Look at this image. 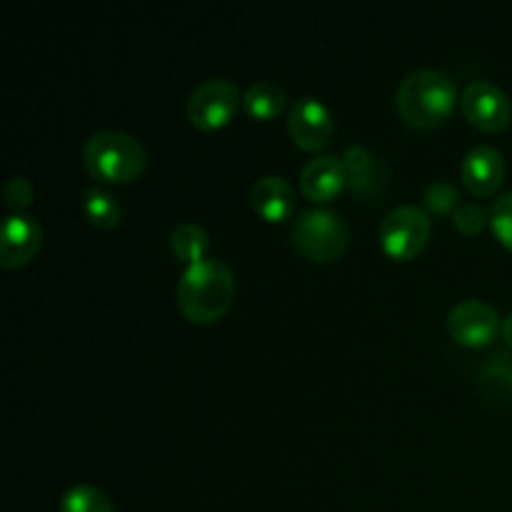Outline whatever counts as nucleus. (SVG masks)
Instances as JSON below:
<instances>
[{"instance_id":"nucleus-1","label":"nucleus","mask_w":512,"mask_h":512,"mask_svg":"<svg viewBox=\"0 0 512 512\" xmlns=\"http://www.w3.org/2000/svg\"><path fill=\"white\" fill-rule=\"evenodd\" d=\"M175 298H178L180 313L190 323H215L233 305L235 278L223 260L203 258L183 270Z\"/></svg>"},{"instance_id":"nucleus-2","label":"nucleus","mask_w":512,"mask_h":512,"mask_svg":"<svg viewBox=\"0 0 512 512\" xmlns=\"http://www.w3.org/2000/svg\"><path fill=\"white\" fill-rule=\"evenodd\" d=\"M458 103V85L438 68H415L400 80L395 105L400 118L413 128H435L453 115Z\"/></svg>"},{"instance_id":"nucleus-3","label":"nucleus","mask_w":512,"mask_h":512,"mask_svg":"<svg viewBox=\"0 0 512 512\" xmlns=\"http://www.w3.org/2000/svg\"><path fill=\"white\" fill-rule=\"evenodd\" d=\"M145 145L128 130H98L83 145V163L100 183L123 185L145 170Z\"/></svg>"},{"instance_id":"nucleus-4","label":"nucleus","mask_w":512,"mask_h":512,"mask_svg":"<svg viewBox=\"0 0 512 512\" xmlns=\"http://www.w3.org/2000/svg\"><path fill=\"white\" fill-rule=\"evenodd\" d=\"M350 230L343 215L328 208H310L298 213L293 223V243L313 263H330L348 248Z\"/></svg>"},{"instance_id":"nucleus-5","label":"nucleus","mask_w":512,"mask_h":512,"mask_svg":"<svg viewBox=\"0 0 512 512\" xmlns=\"http://www.w3.org/2000/svg\"><path fill=\"white\" fill-rule=\"evenodd\" d=\"M430 230L428 210L420 205H398L385 215L378 238L390 258L410 260L428 245Z\"/></svg>"},{"instance_id":"nucleus-6","label":"nucleus","mask_w":512,"mask_h":512,"mask_svg":"<svg viewBox=\"0 0 512 512\" xmlns=\"http://www.w3.org/2000/svg\"><path fill=\"white\" fill-rule=\"evenodd\" d=\"M238 105L240 90L233 80L210 78L190 93L185 110H188V120L195 128L215 130L233 120V115L238 113Z\"/></svg>"},{"instance_id":"nucleus-7","label":"nucleus","mask_w":512,"mask_h":512,"mask_svg":"<svg viewBox=\"0 0 512 512\" xmlns=\"http://www.w3.org/2000/svg\"><path fill=\"white\" fill-rule=\"evenodd\" d=\"M460 110L473 128L500 133L512 120L510 95L490 80H473L460 93Z\"/></svg>"},{"instance_id":"nucleus-8","label":"nucleus","mask_w":512,"mask_h":512,"mask_svg":"<svg viewBox=\"0 0 512 512\" xmlns=\"http://www.w3.org/2000/svg\"><path fill=\"white\" fill-rule=\"evenodd\" d=\"M503 320L498 310L478 298L460 300L448 313V333L455 343L468 348H485L498 338Z\"/></svg>"},{"instance_id":"nucleus-9","label":"nucleus","mask_w":512,"mask_h":512,"mask_svg":"<svg viewBox=\"0 0 512 512\" xmlns=\"http://www.w3.org/2000/svg\"><path fill=\"white\" fill-rule=\"evenodd\" d=\"M288 130L290 138L298 148L310 150H323L333 143L335 135V120L333 113L323 100L313 98V95H303L290 105L288 113Z\"/></svg>"},{"instance_id":"nucleus-10","label":"nucleus","mask_w":512,"mask_h":512,"mask_svg":"<svg viewBox=\"0 0 512 512\" xmlns=\"http://www.w3.org/2000/svg\"><path fill=\"white\" fill-rule=\"evenodd\" d=\"M43 245V228L35 218L13 213L5 218L0 233V265L8 270L30 263Z\"/></svg>"},{"instance_id":"nucleus-11","label":"nucleus","mask_w":512,"mask_h":512,"mask_svg":"<svg viewBox=\"0 0 512 512\" xmlns=\"http://www.w3.org/2000/svg\"><path fill=\"white\" fill-rule=\"evenodd\" d=\"M463 185L478 198H488L500 188L505 178V158L493 145H475L465 153L460 165Z\"/></svg>"},{"instance_id":"nucleus-12","label":"nucleus","mask_w":512,"mask_h":512,"mask_svg":"<svg viewBox=\"0 0 512 512\" xmlns=\"http://www.w3.org/2000/svg\"><path fill=\"white\" fill-rule=\"evenodd\" d=\"M345 175H348V188L353 190L355 198H375L383 193V185L388 183V170L383 160L375 158L365 145L353 143L343 153Z\"/></svg>"},{"instance_id":"nucleus-13","label":"nucleus","mask_w":512,"mask_h":512,"mask_svg":"<svg viewBox=\"0 0 512 512\" xmlns=\"http://www.w3.org/2000/svg\"><path fill=\"white\" fill-rule=\"evenodd\" d=\"M345 185H348V175L338 155H318L300 170V190L313 203H328Z\"/></svg>"},{"instance_id":"nucleus-14","label":"nucleus","mask_w":512,"mask_h":512,"mask_svg":"<svg viewBox=\"0 0 512 512\" xmlns=\"http://www.w3.org/2000/svg\"><path fill=\"white\" fill-rule=\"evenodd\" d=\"M250 203L268 223H283L295 210V190L283 175H260L250 190Z\"/></svg>"},{"instance_id":"nucleus-15","label":"nucleus","mask_w":512,"mask_h":512,"mask_svg":"<svg viewBox=\"0 0 512 512\" xmlns=\"http://www.w3.org/2000/svg\"><path fill=\"white\" fill-rule=\"evenodd\" d=\"M478 388L488 400L510 403L512 400V350L493 353L478 368Z\"/></svg>"},{"instance_id":"nucleus-16","label":"nucleus","mask_w":512,"mask_h":512,"mask_svg":"<svg viewBox=\"0 0 512 512\" xmlns=\"http://www.w3.org/2000/svg\"><path fill=\"white\" fill-rule=\"evenodd\" d=\"M285 105H288V93L278 83H270V80L253 83L243 95V108L258 120L278 118Z\"/></svg>"},{"instance_id":"nucleus-17","label":"nucleus","mask_w":512,"mask_h":512,"mask_svg":"<svg viewBox=\"0 0 512 512\" xmlns=\"http://www.w3.org/2000/svg\"><path fill=\"white\" fill-rule=\"evenodd\" d=\"M208 245V233H205L203 225L198 223L175 225L173 235H170V250H173L175 260H180V263L193 265L198 263V260H203Z\"/></svg>"},{"instance_id":"nucleus-18","label":"nucleus","mask_w":512,"mask_h":512,"mask_svg":"<svg viewBox=\"0 0 512 512\" xmlns=\"http://www.w3.org/2000/svg\"><path fill=\"white\" fill-rule=\"evenodd\" d=\"M83 210L85 218L90 220V225L100 230H113L118 228L120 220H123V208H120L118 200L110 193H105L103 188H88L83 195Z\"/></svg>"},{"instance_id":"nucleus-19","label":"nucleus","mask_w":512,"mask_h":512,"mask_svg":"<svg viewBox=\"0 0 512 512\" xmlns=\"http://www.w3.org/2000/svg\"><path fill=\"white\" fill-rule=\"evenodd\" d=\"M60 512H115V508L95 485H73L60 500Z\"/></svg>"},{"instance_id":"nucleus-20","label":"nucleus","mask_w":512,"mask_h":512,"mask_svg":"<svg viewBox=\"0 0 512 512\" xmlns=\"http://www.w3.org/2000/svg\"><path fill=\"white\" fill-rule=\"evenodd\" d=\"M458 205H460L458 188H455L450 180L440 178L425 188V208H428L430 213L448 215V213H455V208H458Z\"/></svg>"},{"instance_id":"nucleus-21","label":"nucleus","mask_w":512,"mask_h":512,"mask_svg":"<svg viewBox=\"0 0 512 512\" xmlns=\"http://www.w3.org/2000/svg\"><path fill=\"white\" fill-rule=\"evenodd\" d=\"M488 220H490V215L485 213L483 205L475 203V200H465V203H460L453 213L455 230L463 235H468V238L478 235L480 230L485 228V223H488Z\"/></svg>"},{"instance_id":"nucleus-22","label":"nucleus","mask_w":512,"mask_h":512,"mask_svg":"<svg viewBox=\"0 0 512 512\" xmlns=\"http://www.w3.org/2000/svg\"><path fill=\"white\" fill-rule=\"evenodd\" d=\"M490 225L495 230V238L512 250V190L500 195L490 208Z\"/></svg>"},{"instance_id":"nucleus-23","label":"nucleus","mask_w":512,"mask_h":512,"mask_svg":"<svg viewBox=\"0 0 512 512\" xmlns=\"http://www.w3.org/2000/svg\"><path fill=\"white\" fill-rule=\"evenodd\" d=\"M3 198H5V205H8L13 213H23V210L28 208L35 198L33 183H30L25 175H13V178L5 183Z\"/></svg>"},{"instance_id":"nucleus-24","label":"nucleus","mask_w":512,"mask_h":512,"mask_svg":"<svg viewBox=\"0 0 512 512\" xmlns=\"http://www.w3.org/2000/svg\"><path fill=\"white\" fill-rule=\"evenodd\" d=\"M500 335H503V340L508 343V348L512 350V313L508 318H503V328H500Z\"/></svg>"}]
</instances>
